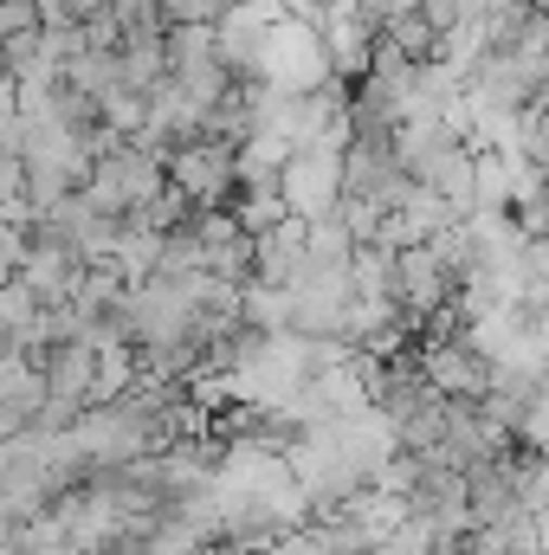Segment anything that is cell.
<instances>
[{
    "label": "cell",
    "mask_w": 549,
    "mask_h": 555,
    "mask_svg": "<svg viewBox=\"0 0 549 555\" xmlns=\"http://www.w3.org/2000/svg\"><path fill=\"white\" fill-rule=\"evenodd\" d=\"M168 188H175V181H168V162L149 155V149H137V142H124L117 155H104V162L91 168L85 201H91L98 214H111V220H137L142 207H155Z\"/></svg>",
    "instance_id": "1"
},
{
    "label": "cell",
    "mask_w": 549,
    "mask_h": 555,
    "mask_svg": "<svg viewBox=\"0 0 549 555\" xmlns=\"http://www.w3.org/2000/svg\"><path fill=\"white\" fill-rule=\"evenodd\" d=\"M259 78L272 85L278 98H317L323 85H336L330 46H323V20H284L272 33V46H266Z\"/></svg>",
    "instance_id": "2"
},
{
    "label": "cell",
    "mask_w": 549,
    "mask_h": 555,
    "mask_svg": "<svg viewBox=\"0 0 549 555\" xmlns=\"http://www.w3.org/2000/svg\"><path fill=\"white\" fill-rule=\"evenodd\" d=\"M323 46H330V65L343 85H369L375 52H382V26L362 13V0H336V7H323Z\"/></svg>",
    "instance_id": "3"
},
{
    "label": "cell",
    "mask_w": 549,
    "mask_h": 555,
    "mask_svg": "<svg viewBox=\"0 0 549 555\" xmlns=\"http://www.w3.org/2000/svg\"><path fill=\"white\" fill-rule=\"evenodd\" d=\"M0 33H7V46H13V39H39V33H46L39 0H7V7H0Z\"/></svg>",
    "instance_id": "4"
},
{
    "label": "cell",
    "mask_w": 549,
    "mask_h": 555,
    "mask_svg": "<svg viewBox=\"0 0 549 555\" xmlns=\"http://www.w3.org/2000/svg\"><path fill=\"white\" fill-rule=\"evenodd\" d=\"M155 13L168 26H214L220 20V0H155Z\"/></svg>",
    "instance_id": "5"
}]
</instances>
